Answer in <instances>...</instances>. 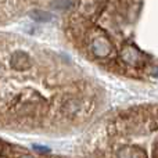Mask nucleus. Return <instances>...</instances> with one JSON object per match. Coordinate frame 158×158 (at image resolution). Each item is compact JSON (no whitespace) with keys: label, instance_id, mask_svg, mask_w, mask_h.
Returning <instances> with one entry per match:
<instances>
[{"label":"nucleus","instance_id":"nucleus-1","mask_svg":"<svg viewBox=\"0 0 158 158\" xmlns=\"http://www.w3.org/2000/svg\"><path fill=\"white\" fill-rule=\"evenodd\" d=\"M92 50L98 57H106L110 53V50H111V46H110V43L106 39H96L92 44Z\"/></svg>","mask_w":158,"mask_h":158},{"label":"nucleus","instance_id":"nucleus-2","mask_svg":"<svg viewBox=\"0 0 158 158\" xmlns=\"http://www.w3.org/2000/svg\"><path fill=\"white\" fill-rule=\"evenodd\" d=\"M121 56H122V58H123V61L125 63H128V64H136V63H139V60H140V53L137 52L136 49H133L132 46H126L125 49H123V52L121 53Z\"/></svg>","mask_w":158,"mask_h":158},{"label":"nucleus","instance_id":"nucleus-3","mask_svg":"<svg viewBox=\"0 0 158 158\" xmlns=\"http://www.w3.org/2000/svg\"><path fill=\"white\" fill-rule=\"evenodd\" d=\"M11 64H13V67L15 69H24L25 65L29 67V58H28V56L25 53L17 52L11 57Z\"/></svg>","mask_w":158,"mask_h":158},{"label":"nucleus","instance_id":"nucleus-4","mask_svg":"<svg viewBox=\"0 0 158 158\" xmlns=\"http://www.w3.org/2000/svg\"><path fill=\"white\" fill-rule=\"evenodd\" d=\"M31 18H33L35 21H40V22H44V21H50L53 18V15L49 13V11H43V10H33L32 13H29Z\"/></svg>","mask_w":158,"mask_h":158},{"label":"nucleus","instance_id":"nucleus-5","mask_svg":"<svg viewBox=\"0 0 158 158\" xmlns=\"http://www.w3.org/2000/svg\"><path fill=\"white\" fill-rule=\"evenodd\" d=\"M132 153H135V151H132L131 148H125V150L121 151L119 157L121 158H135V154H132Z\"/></svg>","mask_w":158,"mask_h":158},{"label":"nucleus","instance_id":"nucleus-6","mask_svg":"<svg viewBox=\"0 0 158 158\" xmlns=\"http://www.w3.org/2000/svg\"><path fill=\"white\" fill-rule=\"evenodd\" d=\"M35 148H38V150H40V151H49V148H46V147H40V146H35Z\"/></svg>","mask_w":158,"mask_h":158},{"label":"nucleus","instance_id":"nucleus-7","mask_svg":"<svg viewBox=\"0 0 158 158\" xmlns=\"http://www.w3.org/2000/svg\"><path fill=\"white\" fill-rule=\"evenodd\" d=\"M153 74L156 75V77H158V68H156V69H154V71H153Z\"/></svg>","mask_w":158,"mask_h":158},{"label":"nucleus","instance_id":"nucleus-8","mask_svg":"<svg viewBox=\"0 0 158 158\" xmlns=\"http://www.w3.org/2000/svg\"><path fill=\"white\" fill-rule=\"evenodd\" d=\"M22 158H32V157H29V156H24Z\"/></svg>","mask_w":158,"mask_h":158}]
</instances>
